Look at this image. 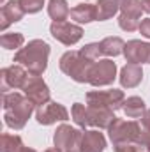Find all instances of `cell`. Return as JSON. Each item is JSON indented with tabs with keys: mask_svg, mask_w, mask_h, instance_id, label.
<instances>
[{
	"mask_svg": "<svg viewBox=\"0 0 150 152\" xmlns=\"http://www.w3.org/2000/svg\"><path fill=\"white\" fill-rule=\"evenodd\" d=\"M2 103H4L5 126L14 129V131H20V129L25 127L27 120L32 117L34 108H36V104L27 96H21L20 92H7V94H4Z\"/></svg>",
	"mask_w": 150,
	"mask_h": 152,
	"instance_id": "1",
	"label": "cell"
},
{
	"mask_svg": "<svg viewBox=\"0 0 150 152\" xmlns=\"http://www.w3.org/2000/svg\"><path fill=\"white\" fill-rule=\"evenodd\" d=\"M48 57L50 44L42 39H34L25 48L18 50V53L14 55V62L23 66L32 76H41L48 67Z\"/></svg>",
	"mask_w": 150,
	"mask_h": 152,
	"instance_id": "2",
	"label": "cell"
},
{
	"mask_svg": "<svg viewBox=\"0 0 150 152\" xmlns=\"http://www.w3.org/2000/svg\"><path fill=\"white\" fill-rule=\"evenodd\" d=\"M95 62L87 60L85 57L79 55V51H66L60 58V69L62 73L71 76L78 83H85L90 80V71Z\"/></svg>",
	"mask_w": 150,
	"mask_h": 152,
	"instance_id": "3",
	"label": "cell"
},
{
	"mask_svg": "<svg viewBox=\"0 0 150 152\" xmlns=\"http://www.w3.org/2000/svg\"><path fill=\"white\" fill-rule=\"evenodd\" d=\"M108 134H110V140L113 142V145L122 143V142L136 143L141 136V127L134 120H124V118L117 117L108 127Z\"/></svg>",
	"mask_w": 150,
	"mask_h": 152,
	"instance_id": "4",
	"label": "cell"
},
{
	"mask_svg": "<svg viewBox=\"0 0 150 152\" xmlns=\"http://www.w3.org/2000/svg\"><path fill=\"white\" fill-rule=\"evenodd\" d=\"M81 138H83V131L71 127L69 124H62L55 131L53 143H55V147H58L64 152H79Z\"/></svg>",
	"mask_w": 150,
	"mask_h": 152,
	"instance_id": "5",
	"label": "cell"
},
{
	"mask_svg": "<svg viewBox=\"0 0 150 152\" xmlns=\"http://www.w3.org/2000/svg\"><path fill=\"white\" fill-rule=\"evenodd\" d=\"M125 97L122 90H92L87 94V103L88 106H101V108H110V110H118L122 108Z\"/></svg>",
	"mask_w": 150,
	"mask_h": 152,
	"instance_id": "6",
	"label": "cell"
},
{
	"mask_svg": "<svg viewBox=\"0 0 150 152\" xmlns=\"http://www.w3.org/2000/svg\"><path fill=\"white\" fill-rule=\"evenodd\" d=\"M50 32L58 42H62L66 46H73L83 37V28L79 25L69 23V21H53L50 27Z\"/></svg>",
	"mask_w": 150,
	"mask_h": 152,
	"instance_id": "7",
	"label": "cell"
},
{
	"mask_svg": "<svg viewBox=\"0 0 150 152\" xmlns=\"http://www.w3.org/2000/svg\"><path fill=\"white\" fill-rule=\"evenodd\" d=\"M115 78H117V64L110 58H104L94 64L88 83L94 87H106V85H111Z\"/></svg>",
	"mask_w": 150,
	"mask_h": 152,
	"instance_id": "8",
	"label": "cell"
},
{
	"mask_svg": "<svg viewBox=\"0 0 150 152\" xmlns=\"http://www.w3.org/2000/svg\"><path fill=\"white\" fill-rule=\"evenodd\" d=\"M0 80H2V92L7 94L12 88H23V85L28 80V75L23 66L14 64L9 67H4L0 71Z\"/></svg>",
	"mask_w": 150,
	"mask_h": 152,
	"instance_id": "9",
	"label": "cell"
},
{
	"mask_svg": "<svg viewBox=\"0 0 150 152\" xmlns=\"http://www.w3.org/2000/svg\"><path fill=\"white\" fill-rule=\"evenodd\" d=\"M23 92L36 106H44L50 103V88L41 76H28L27 83L23 85Z\"/></svg>",
	"mask_w": 150,
	"mask_h": 152,
	"instance_id": "10",
	"label": "cell"
},
{
	"mask_svg": "<svg viewBox=\"0 0 150 152\" xmlns=\"http://www.w3.org/2000/svg\"><path fill=\"white\" fill-rule=\"evenodd\" d=\"M36 118L42 126H51V124H55L58 120H62V122L67 120L69 118V112H67V108L64 104L50 101L44 106H39V110L36 112Z\"/></svg>",
	"mask_w": 150,
	"mask_h": 152,
	"instance_id": "11",
	"label": "cell"
},
{
	"mask_svg": "<svg viewBox=\"0 0 150 152\" xmlns=\"http://www.w3.org/2000/svg\"><path fill=\"white\" fill-rule=\"evenodd\" d=\"M124 57L129 64H150V42L133 39L124 46Z\"/></svg>",
	"mask_w": 150,
	"mask_h": 152,
	"instance_id": "12",
	"label": "cell"
},
{
	"mask_svg": "<svg viewBox=\"0 0 150 152\" xmlns=\"http://www.w3.org/2000/svg\"><path fill=\"white\" fill-rule=\"evenodd\" d=\"M23 14H25V11H23L20 0H9V2H5L2 5V11H0V20H2L0 21V30L5 32L7 27L11 23H18L23 18Z\"/></svg>",
	"mask_w": 150,
	"mask_h": 152,
	"instance_id": "13",
	"label": "cell"
},
{
	"mask_svg": "<svg viewBox=\"0 0 150 152\" xmlns=\"http://www.w3.org/2000/svg\"><path fill=\"white\" fill-rule=\"evenodd\" d=\"M104 149H106V138L103 133H99L95 129L83 131L79 152H104Z\"/></svg>",
	"mask_w": 150,
	"mask_h": 152,
	"instance_id": "14",
	"label": "cell"
},
{
	"mask_svg": "<svg viewBox=\"0 0 150 152\" xmlns=\"http://www.w3.org/2000/svg\"><path fill=\"white\" fill-rule=\"evenodd\" d=\"M88 118L90 126L99 127V129H108L110 124L117 118L113 110L110 108H101V106H88Z\"/></svg>",
	"mask_w": 150,
	"mask_h": 152,
	"instance_id": "15",
	"label": "cell"
},
{
	"mask_svg": "<svg viewBox=\"0 0 150 152\" xmlns=\"http://www.w3.org/2000/svg\"><path fill=\"white\" fill-rule=\"evenodd\" d=\"M143 80V69L138 64H127L120 71V85L124 88H134Z\"/></svg>",
	"mask_w": 150,
	"mask_h": 152,
	"instance_id": "16",
	"label": "cell"
},
{
	"mask_svg": "<svg viewBox=\"0 0 150 152\" xmlns=\"http://www.w3.org/2000/svg\"><path fill=\"white\" fill-rule=\"evenodd\" d=\"M71 20L76 23H90L97 20V7L94 4H78L71 9Z\"/></svg>",
	"mask_w": 150,
	"mask_h": 152,
	"instance_id": "17",
	"label": "cell"
},
{
	"mask_svg": "<svg viewBox=\"0 0 150 152\" xmlns=\"http://www.w3.org/2000/svg\"><path fill=\"white\" fill-rule=\"evenodd\" d=\"M122 110L124 113L127 115L129 118H140L141 115L147 112V106H145V101L138 96H133V97H127L122 104Z\"/></svg>",
	"mask_w": 150,
	"mask_h": 152,
	"instance_id": "18",
	"label": "cell"
},
{
	"mask_svg": "<svg viewBox=\"0 0 150 152\" xmlns=\"http://www.w3.org/2000/svg\"><path fill=\"white\" fill-rule=\"evenodd\" d=\"M48 14L53 21H66L71 14V9L67 5V0H50L48 4Z\"/></svg>",
	"mask_w": 150,
	"mask_h": 152,
	"instance_id": "19",
	"label": "cell"
},
{
	"mask_svg": "<svg viewBox=\"0 0 150 152\" xmlns=\"http://www.w3.org/2000/svg\"><path fill=\"white\" fill-rule=\"evenodd\" d=\"M97 21H106L120 11V2L117 0H97Z\"/></svg>",
	"mask_w": 150,
	"mask_h": 152,
	"instance_id": "20",
	"label": "cell"
},
{
	"mask_svg": "<svg viewBox=\"0 0 150 152\" xmlns=\"http://www.w3.org/2000/svg\"><path fill=\"white\" fill-rule=\"evenodd\" d=\"M101 46V53L106 57H118L120 53H124V46L125 42L120 37H106L99 42Z\"/></svg>",
	"mask_w": 150,
	"mask_h": 152,
	"instance_id": "21",
	"label": "cell"
},
{
	"mask_svg": "<svg viewBox=\"0 0 150 152\" xmlns=\"http://www.w3.org/2000/svg\"><path fill=\"white\" fill-rule=\"evenodd\" d=\"M21 149H23V142L18 134H9V133L2 134L0 152H20Z\"/></svg>",
	"mask_w": 150,
	"mask_h": 152,
	"instance_id": "22",
	"label": "cell"
},
{
	"mask_svg": "<svg viewBox=\"0 0 150 152\" xmlns=\"http://www.w3.org/2000/svg\"><path fill=\"white\" fill-rule=\"evenodd\" d=\"M71 117L76 124L85 129L87 126H90V118H88V106L81 104V103H74L73 108H71Z\"/></svg>",
	"mask_w": 150,
	"mask_h": 152,
	"instance_id": "23",
	"label": "cell"
},
{
	"mask_svg": "<svg viewBox=\"0 0 150 152\" xmlns=\"http://www.w3.org/2000/svg\"><path fill=\"white\" fill-rule=\"evenodd\" d=\"M0 44L5 50H21V46L25 44V37L20 32H12V34H2Z\"/></svg>",
	"mask_w": 150,
	"mask_h": 152,
	"instance_id": "24",
	"label": "cell"
},
{
	"mask_svg": "<svg viewBox=\"0 0 150 152\" xmlns=\"http://www.w3.org/2000/svg\"><path fill=\"white\" fill-rule=\"evenodd\" d=\"M120 11H122V14H127L133 18H141V11H143L141 0H122Z\"/></svg>",
	"mask_w": 150,
	"mask_h": 152,
	"instance_id": "25",
	"label": "cell"
},
{
	"mask_svg": "<svg viewBox=\"0 0 150 152\" xmlns=\"http://www.w3.org/2000/svg\"><path fill=\"white\" fill-rule=\"evenodd\" d=\"M79 55L85 57L87 60L95 62V60H99V55H103V53H101V46H99V42H90V44H85V46L79 50Z\"/></svg>",
	"mask_w": 150,
	"mask_h": 152,
	"instance_id": "26",
	"label": "cell"
},
{
	"mask_svg": "<svg viewBox=\"0 0 150 152\" xmlns=\"http://www.w3.org/2000/svg\"><path fill=\"white\" fill-rule=\"evenodd\" d=\"M140 18H133V16H127V14H120L118 18V27L125 32H134L140 28Z\"/></svg>",
	"mask_w": 150,
	"mask_h": 152,
	"instance_id": "27",
	"label": "cell"
},
{
	"mask_svg": "<svg viewBox=\"0 0 150 152\" xmlns=\"http://www.w3.org/2000/svg\"><path fill=\"white\" fill-rule=\"evenodd\" d=\"M20 4H21L25 14H36L42 9L44 0H20Z\"/></svg>",
	"mask_w": 150,
	"mask_h": 152,
	"instance_id": "28",
	"label": "cell"
},
{
	"mask_svg": "<svg viewBox=\"0 0 150 152\" xmlns=\"http://www.w3.org/2000/svg\"><path fill=\"white\" fill-rule=\"evenodd\" d=\"M115 152H134L136 149V143L133 142H122V143H115Z\"/></svg>",
	"mask_w": 150,
	"mask_h": 152,
	"instance_id": "29",
	"label": "cell"
},
{
	"mask_svg": "<svg viewBox=\"0 0 150 152\" xmlns=\"http://www.w3.org/2000/svg\"><path fill=\"white\" fill-rule=\"evenodd\" d=\"M140 34L143 36V37L150 39V18H145V20H141V23H140Z\"/></svg>",
	"mask_w": 150,
	"mask_h": 152,
	"instance_id": "30",
	"label": "cell"
},
{
	"mask_svg": "<svg viewBox=\"0 0 150 152\" xmlns=\"http://www.w3.org/2000/svg\"><path fill=\"white\" fill-rule=\"evenodd\" d=\"M138 143H141V145H145L147 149L150 151V131L149 129H145V131H141V136H140V140H138Z\"/></svg>",
	"mask_w": 150,
	"mask_h": 152,
	"instance_id": "31",
	"label": "cell"
},
{
	"mask_svg": "<svg viewBox=\"0 0 150 152\" xmlns=\"http://www.w3.org/2000/svg\"><path fill=\"white\" fill-rule=\"evenodd\" d=\"M141 124H143L145 129H149L150 131V110H147L145 113L141 115Z\"/></svg>",
	"mask_w": 150,
	"mask_h": 152,
	"instance_id": "32",
	"label": "cell"
},
{
	"mask_svg": "<svg viewBox=\"0 0 150 152\" xmlns=\"http://www.w3.org/2000/svg\"><path fill=\"white\" fill-rule=\"evenodd\" d=\"M134 152H150V151L145 147V145H141V143L136 142V149H134Z\"/></svg>",
	"mask_w": 150,
	"mask_h": 152,
	"instance_id": "33",
	"label": "cell"
},
{
	"mask_svg": "<svg viewBox=\"0 0 150 152\" xmlns=\"http://www.w3.org/2000/svg\"><path fill=\"white\" fill-rule=\"evenodd\" d=\"M141 5H143V11L150 14V0H141Z\"/></svg>",
	"mask_w": 150,
	"mask_h": 152,
	"instance_id": "34",
	"label": "cell"
},
{
	"mask_svg": "<svg viewBox=\"0 0 150 152\" xmlns=\"http://www.w3.org/2000/svg\"><path fill=\"white\" fill-rule=\"evenodd\" d=\"M44 152H64V151H60L58 147H51V149H48V151H44Z\"/></svg>",
	"mask_w": 150,
	"mask_h": 152,
	"instance_id": "35",
	"label": "cell"
},
{
	"mask_svg": "<svg viewBox=\"0 0 150 152\" xmlns=\"http://www.w3.org/2000/svg\"><path fill=\"white\" fill-rule=\"evenodd\" d=\"M20 152H36V151H34V149H28V147H23Z\"/></svg>",
	"mask_w": 150,
	"mask_h": 152,
	"instance_id": "36",
	"label": "cell"
},
{
	"mask_svg": "<svg viewBox=\"0 0 150 152\" xmlns=\"http://www.w3.org/2000/svg\"><path fill=\"white\" fill-rule=\"evenodd\" d=\"M117 2H122V0H117Z\"/></svg>",
	"mask_w": 150,
	"mask_h": 152,
	"instance_id": "37",
	"label": "cell"
},
{
	"mask_svg": "<svg viewBox=\"0 0 150 152\" xmlns=\"http://www.w3.org/2000/svg\"><path fill=\"white\" fill-rule=\"evenodd\" d=\"M2 2H5V0H2Z\"/></svg>",
	"mask_w": 150,
	"mask_h": 152,
	"instance_id": "38",
	"label": "cell"
}]
</instances>
